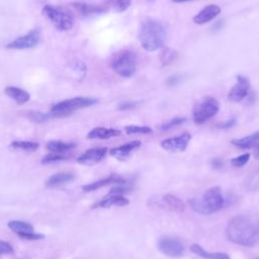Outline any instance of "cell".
<instances>
[{
    "instance_id": "6da1fadb",
    "label": "cell",
    "mask_w": 259,
    "mask_h": 259,
    "mask_svg": "<svg viewBox=\"0 0 259 259\" xmlns=\"http://www.w3.org/2000/svg\"><path fill=\"white\" fill-rule=\"evenodd\" d=\"M226 236L234 244L251 247L258 242L259 232L251 219L239 214L231 219L228 223Z\"/></svg>"
},
{
    "instance_id": "7a4b0ae2",
    "label": "cell",
    "mask_w": 259,
    "mask_h": 259,
    "mask_svg": "<svg viewBox=\"0 0 259 259\" xmlns=\"http://www.w3.org/2000/svg\"><path fill=\"white\" fill-rule=\"evenodd\" d=\"M167 31L165 25L153 18H146L141 22L138 38L142 48L148 52H154L164 45Z\"/></svg>"
},
{
    "instance_id": "3957f363",
    "label": "cell",
    "mask_w": 259,
    "mask_h": 259,
    "mask_svg": "<svg viewBox=\"0 0 259 259\" xmlns=\"http://www.w3.org/2000/svg\"><path fill=\"white\" fill-rule=\"evenodd\" d=\"M191 208L201 214H211L221 210L225 205V197L219 186L207 189L201 196L189 200Z\"/></svg>"
},
{
    "instance_id": "277c9868",
    "label": "cell",
    "mask_w": 259,
    "mask_h": 259,
    "mask_svg": "<svg viewBox=\"0 0 259 259\" xmlns=\"http://www.w3.org/2000/svg\"><path fill=\"white\" fill-rule=\"evenodd\" d=\"M138 66V58L136 53L130 50H121L117 52L111 59L110 67L119 76L131 78L135 75Z\"/></svg>"
},
{
    "instance_id": "5b68a950",
    "label": "cell",
    "mask_w": 259,
    "mask_h": 259,
    "mask_svg": "<svg viewBox=\"0 0 259 259\" xmlns=\"http://www.w3.org/2000/svg\"><path fill=\"white\" fill-rule=\"evenodd\" d=\"M220 110V102L213 96L201 97L193 106L192 119L196 124L204 123Z\"/></svg>"
},
{
    "instance_id": "8992f818",
    "label": "cell",
    "mask_w": 259,
    "mask_h": 259,
    "mask_svg": "<svg viewBox=\"0 0 259 259\" xmlns=\"http://www.w3.org/2000/svg\"><path fill=\"white\" fill-rule=\"evenodd\" d=\"M97 100L92 97H74L71 99L63 100L57 104H55L51 109V116H65L68 114H71L72 112L85 108L88 106H91L95 104Z\"/></svg>"
},
{
    "instance_id": "52a82bcc",
    "label": "cell",
    "mask_w": 259,
    "mask_h": 259,
    "mask_svg": "<svg viewBox=\"0 0 259 259\" xmlns=\"http://www.w3.org/2000/svg\"><path fill=\"white\" fill-rule=\"evenodd\" d=\"M42 13L60 30H69L74 25V19L70 12L53 5H45Z\"/></svg>"
},
{
    "instance_id": "ba28073f",
    "label": "cell",
    "mask_w": 259,
    "mask_h": 259,
    "mask_svg": "<svg viewBox=\"0 0 259 259\" xmlns=\"http://www.w3.org/2000/svg\"><path fill=\"white\" fill-rule=\"evenodd\" d=\"M158 249L169 257H180L184 254L185 247L182 242L174 237L164 236L158 242Z\"/></svg>"
},
{
    "instance_id": "9c48e42d",
    "label": "cell",
    "mask_w": 259,
    "mask_h": 259,
    "mask_svg": "<svg viewBox=\"0 0 259 259\" xmlns=\"http://www.w3.org/2000/svg\"><path fill=\"white\" fill-rule=\"evenodd\" d=\"M236 84L231 88L228 93V99L232 102H239L243 100L249 93L250 81L247 77L242 75H237Z\"/></svg>"
},
{
    "instance_id": "30bf717a",
    "label": "cell",
    "mask_w": 259,
    "mask_h": 259,
    "mask_svg": "<svg viewBox=\"0 0 259 259\" xmlns=\"http://www.w3.org/2000/svg\"><path fill=\"white\" fill-rule=\"evenodd\" d=\"M8 228L25 240H39L44 238V235L35 233L33 227L23 221H10L8 223Z\"/></svg>"
},
{
    "instance_id": "8fae6325",
    "label": "cell",
    "mask_w": 259,
    "mask_h": 259,
    "mask_svg": "<svg viewBox=\"0 0 259 259\" xmlns=\"http://www.w3.org/2000/svg\"><path fill=\"white\" fill-rule=\"evenodd\" d=\"M191 140V135L188 133H183L179 136L165 139L161 142V147L172 153H178V152H183L187 148L188 143Z\"/></svg>"
},
{
    "instance_id": "7c38bea8",
    "label": "cell",
    "mask_w": 259,
    "mask_h": 259,
    "mask_svg": "<svg viewBox=\"0 0 259 259\" xmlns=\"http://www.w3.org/2000/svg\"><path fill=\"white\" fill-rule=\"evenodd\" d=\"M39 42V32L36 29L29 31L27 34L19 36L9 42L6 48L12 50H24L34 48Z\"/></svg>"
},
{
    "instance_id": "4fadbf2b",
    "label": "cell",
    "mask_w": 259,
    "mask_h": 259,
    "mask_svg": "<svg viewBox=\"0 0 259 259\" xmlns=\"http://www.w3.org/2000/svg\"><path fill=\"white\" fill-rule=\"evenodd\" d=\"M110 184H115V185H119V184H126V179L119 176V175H116V174H111L107 177H104V178H101L97 181H94L92 183H89V184H86L82 187L83 191L85 192H90V191H94V190H97L101 187H104L106 185H110Z\"/></svg>"
},
{
    "instance_id": "5bb4252c",
    "label": "cell",
    "mask_w": 259,
    "mask_h": 259,
    "mask_svg": "<svg viewBox=\"0 0 259 259\" xmlns=\"http://www.w3.org/2000/svg\"><path fill=\"white\" fill-rule=\"evenodd\" d=\"M107 154V148L101 147V148H92L87 151H85L81 156L77 158V161L80 164L85 165H92L100 162Z\"/></svg>"
},
{
    "instance_id": "9a60e30c",
    "label": "cell",
    "mask_w": 259,
    "mask_h": 259,
    "mask_svg": "<svg viewBox=\"0 0 259 259\" xmlns=\"http://www.w3.org/2000/svg\"><path fill=\"white\" fill-rule=\"evenodd\" d=\"M221 13V7L217 4H209L203 7L193 16V22L196 24H204L215 18Z\"/></svg>"
},
{
    "instance_id": "2e32d148",
    "label": "cell",
    "mask_w": 259,
    "mask_h": 259,
    "mask_svg": "<svg viewBox=\"0 0 259 259\" xmlns=\"http://www.w3.org/2000/svg\"><path fill=\"white\" fill-rule=\"evenodd\" d=\"M159 205L165 209L175 212H182L185 209L184 202L173 194H164L159 199Z\"/></svg>"
},
{
    "instance_id": "e0dca14e",
    "label": "cell",
    "mask_w": 259,
    "mask_h": 259,
    "mask_svg": "<svg viewBox=\"0 0 259 259\" xmlns=\"http://www.w3.org/2000/svg\"><path fill=\"white\" fill-rule=\"evenodd\" d=\"M142 146V142L141 141H132L130 143L123 144L119 147H115L112 148L109 151V154L119 160H123L125 158H127L132 152L138 150L140 147Z\"/></svg>"
},
{
    "instance_id": "ac0fdd59",
    "label": "cell",
    "mask_w": 259,
    "mask_h": 259,
    "mask_svg": "<svg viewBox=\"0 0 259 259\" xmlns=\"http://www.w3.org/2000/svg\"><path fill=\"white\" fill-rule=\"evenodd\" d=\"M130 203V200L123 195H107L105 198L95 202L93 208H107L111 206H125Z\"/></svg>"
},
{
    "instance_id": "d6986e66",
    "label": "cell",
    "mask_w": 259,
    "mask_h": 259,
    "mask_svg": "<svg viewBox=\"0 0 259 259\" xmlns=\"http://www.w3.org/2000/svg\"><path fill=\"white\" fill-rule=\"evenodd\" d=\"M120 134H121V132L117 128L98 126V127H94L93 130H91L88 133L87 138L90 140H107V139H110L113 137L120 136Z\"/></svg>"
},
{
    "instance_id": "ffe728a7",
    "label": "cell",
    "mask_w": 259,
    "mask_h": 259,
    "mask_svg": "<svg viewBox=\"0 0 259 259\" xmlns=\"http://www.w3.org/2000/svg\"><path fill=\"white\" fill-rule=\"evenodd\" d=\"M74 178H75V174L73 172H70V171L59 172V173H56V174L50 176L46 180V186H48V187L60 186V185H63V184H66V183L72 181Z\"/></svg>"
},
{
    "instance_id": "44dd1931",
    "label": "cell",
    "mask_w": 259,
    "mask_h": 259,
    "mask_svg": "<svg viewBox=\"0 0 259 259\" xmlns=\"http://www.w3.org/2000/svg\"><path fill=\"white\" fill-rule=\"evenodd\" d=\"M190 251L195 255L202 257L204 259H230V256L224 252H208L205 251L200 245L192 244L190 246Z\"/></svg>"
},
{
    "instance_id": "7402d4cb",
    "label": "cell",
    "mask_w": 259,
    "mask_h": 259,
    "mask_svg": "<svg viewBox=\"0 0 259 259\" xmlns=\"http://www.w3.org/2000/svg\"><path fill=\"white\" fill-rule=\"evenodd\" d=\"M231 143L234 146L241 148V149H250V148H254V147L257 148L259 146V131L250 136L232 140Z\"/></svg>"
},
{
    "instance_id": "603a6c76",
    "label": "cell",
    "mask_w": 259,
    "mask_h": 259,
    "mask_svg": "<svg viewBox=\"0 0 259 259\" xmlns=\"http://www.w3.org/2000/svg\"><path fill=\"white\" fill-rule=\"evenodd\" d=\"M4 92L6 95H8L11 99L16 101L19 104L26 103L29 100V94L25 90L19 88V87H14V86H8L4 89Z\"/></svg>"
},
{
    "instance_id": "cb8c5ba5",
    "label": "cell",
    "mask_w": 259,
    "mask_h": 259,
    "mask_svg": "<svg viewBox=\"0 0 259 259\" xmlns=\"http://www.w3.org/2000/svg\"><path fill=\"white\" fill-rule=\"evenodd\" d=\"M76 9L82 15H92V14H100L105 12L109 7L105 5H92L87 3H74Z\"/></svg>"
},
{
    "instance_id": "d4e9b609",
    "label": "cell",
    "mask_w": 259,
    "mask_h": 259,
    "mask_svg": "<svg viewBox=\"0 0 259 259\" xmlns=\"http://www.w3.org/2000/svg\"><path fill=\"white\" fill-rule=\"evenodd\" d=\"M74 148H76L74 143H66L61 141H51L47 143V149L56 154H63Z\"/></svg>"
},
{
    "instance_id": "484cf974",
    "label": "cell",
    "mask_w": 259,
    "mask_h": 259,
    "mask_svg": "<svg viewBox=\"0 0 259 259\" xmlns=\"http://www.w3.org/2000/svg\"><path fill=\"white\" fill-rule=\"evenodd\" d=\"M178 58V53L176 50L166 47L162 50L159 56V60L163 66H170L172 63H174Z\"/></svg>"
},
{
    "instance_id": "4316f807",
    "label": "cell",
    "mask_w": 259,
    "mask_h": 259,
    "mask_svg": "<svg viewBox=\"0 0 259 259\" xmlns=\"http://www.w3.org/2000/svg\"><path fill=\"white\" fill-rule=\"evenodd\" d=\"M38 143L29 142V141H14L11 143V147L13 149H18L27 152H33L38 148Z\"/></svg>"
},
{
    "instance_id": "83f0119b",
    "label": "cell",
    "mask_w": 259,
    "mask_h": 259,
    "mask_svg": "<svg viewBox=\"0 0 259 259\" xmlns=\"http://www.w3.org/2000/svg\"><path fill=\"white\" fill-rule=\"evenodd\" d=\"M124 131L127 135H135V134L148 135L153 133V130L150 126H146V125H126L124 127Z\"/></svg>"
},
{
    "instance_id": "f1b7e54d",
    "label": "cell",
    "mask_w": 259,
    "mask_h": 259,
    "mask_svg": "<svg viewBox=\"0 0 259 259\" xmlns=\"http://www.w3.org/2000/svg\"><path fill=\"white\" fill-rule=\"evenodd\" d=\"M187 120L186 117H175V118H172L168 121H165L164 123H162L160 125V130L161 131H168V130H171L175 126H178V125H181L183 124L185 121Z\"/></svg>"
},
{
    "instance_id": "f546056e",
    "label": "cell",
    "mask_w": 259,
    "mask_h": 259,
    "mask_svg": "<svg viewBox=\"0 0 259 259\" xmlns=\"http://www.w3.org/2000/svg\"><path fill=\"white\" fill-rule=\"evenodd\" d=\"M133 190V187L127 184H119L112 186L108 192V195H123Z\"/></svg>"
},
{
    "instance_id": "4dcf8cb0",
    "label": "cell",
    "mask_w": 259,
    "mask_h": 259,
    "mask_svg": "<svg viewBox=\"0 0 259 259\" xmlns=\"http://www.w3.org/2000/svg\"><path fill=\"white\" fill-rule=\"evenodd\" d=\"M250 157H251V154L249 153H245V154H242L240 156H237L233 159H231V164L234 166V167H243L245 166L249 160H250Z\"/></svg>"
},
{
    "instance_id": "1f68e13d",
    "label": "cell",
    "mask_w": 259,
    "mask_h": 259,
    "mask_svg": "<svg viewBox=\"0 0 259 259\" xmlns=\"http://www.w3.org/2000/svg\"><path fill=\"white\" fill-rule=\"evenodd\" d=\"M67 157L64 154H56V153H52V154H48L46 155L41 162L44 164H48V163H54V162H60L63 160H66Z\"/></svg>"
},
{
    "instance_id": "d6a6232c",
    "label": "cell",
    "mask_w": 259,
    "mask_h": 259,
    "mask_svg": "<svg viewBox=\"0 0 259 259\" xmlns=\"http://www.w3.org/2000/svg\"><path fill=\"white\" fill-rule=\"evenodd\" d=\"M28 116L30 119H32L33 121H36V122H42V121H46L50 116L51 114H47V113H42V112H36V111H31L28 113Z\"/></svg>"
},
{
    "instance_id": "836d02e7",
    "label": "cell",
    "mask_w": 259,
    "mask_h": 259,
    "mask_svg": "<svg viewBox=\"0 0 259 259\" xmlns=\"http://www.w3.org/2000/svg\"><path fill=\"white\" fill-rule=\"evenodd\" d=\"M184 79V76L181 75V74H175V75H172L170 76L168 79H167V85L169 87H174L178 84H180Z\"/></svg>"
},
{
    "instance_id": "e575fe53",
    "label": "cell",
    "mask_w": 259,
    "mask_h": 259,
    "mask_svg": "<svg viewBox=\"0 0 259 259\" xmlns=\"http://www.w3.org/2000/svg\"><path fill=\"white\" fill-rule=\"evenodd\" d=\"M111 4L114 11H117V12H122L131 6L130 1H116V2H112Z\"/></svg>"
},
{
    "instance_id": "d590c367",
    "label": "cell",
    "mask_w": 259,
    "mask_h": 259,
    "mask_svg": "<svg viewBox=\"0 0 259 259\" xmlns=\"http://www.w3.org/2000/svg\"><path fill=\"white\" fill-rule=\"evenodd\" d=\"M13 247L10 243L0 240V256L6 255V254H12L13 253Z\"/></svg>"
},
{
    "instance_id": "8d00e7d4",
    "label": "cell",
    "mask_w": 259,
    "mask_h": 259,
    "mask_svg": "<svg viewBox=\"0 0 259 259\" xmlns=\"http://www.w3.org/2000/svg\"><path fill=\"white\" fill-rule=\"evenodd\" d=\"M237 122V119L236 117H232L226 121H223V122H220L218 124H215V127L220 128V130H228V128H231L233 127Z\"/></svg>"
},
{
    "instance_id": "74e56055",
    "label": "cell",
    "mask_w": 259,
    "mask_h": 259,
    "mask_svg": "<svg viewBox=\"0 0 259 259\" xmlns=\"http://www.w3.org/2000/svg\"><path fill=\"white\" fill-rule=\"evenodd\" d=\"M141 104V101H130V102H124L118 105V110H130L138 107Z\"/></svg>"
},
{
    "instance_id": "f35d334b",
    "label": "cell",
    "mask_w": 259,
    "mask_h": 259,
    "mask_svg": "<svg viewBox=\"0 0 259 259\" xmlns=\"http://www.w3.org/2000/svg\"><path fill=\"white\" fill-rule=\"evenodd\" d=\"M210 166L214 170H220L224 167V161L220 158H213L210 160Z\"/></svg>"
},
{
    "instance_id": "ab89813d",
    "label": "cell",
    "mask_w": 259,
    "mask_h": 259,
    "mask_svg": "<svg viewBox=\"0 0 259 259\" xmlns=\"http://www.w3.org/2000/svg\"><path fill=\"white\" fill-rule=\"evenodd\" d=\"M255 157H256V159L259 160V149H256V151H255Z\"/></svg>"
},
{
    "instance_id": "60d3db41",
    "label": "cell",
    "mask_w": 259,
    "mask_h": 259,
    "mask_svg": "<svg viewBox=\"0 0 259 259\" xmlns=\"http://www.w3.org/2000/svg\"><path fill=\"white\" fill-rule=\"evenodd\" d=\"M256 149H259V146H258V147H257V148H256Z\"/></svg>"
}]
</instances>
